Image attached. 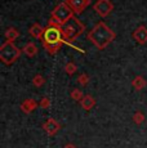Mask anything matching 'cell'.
<instances>
[{
  "label": "cell",
  "instance_id": "7c38bea8",
  "mask_svg": "<svg viewBox=\"0 0 147 148\" xmlns=\"http://www.w3.org/2000/svg\"><path fill=\"white\" fill-rule=\"evenodd\" d=\"M80 104H81V107H83V110L90 111L93 107L95 106V99L93 98L92 95L87 94V95H84V98L80 101Z\"/></svg>",
  "mask_w": 147,
  "mask_h": 148
},
{
  "label": "cell",
  "instance_id": "5bb4252c",
  "mask_svg": "<svg viewBox=\"0 0 147 148\" xmlns=\"http://www.w3.org/2000/svg\"><path fill=\"white\" fill-rule=\"evenodd\" d=\"M146 85H147V81L145 80V77L141 76V75L135 76V77L132 80V86L134 88L135 90H142Z\"/></svg>",
  "mask_w": 147,
  "mask_h": 148
},
{
  "label": "cell",
  "instance_id": "4fadbf2b",
  "mask_svg": "<svg viewBox=\"0 0 147 148\" xmlns=\"http://www.w3.org/2000/svg\"><path fill=\"white\" fill-rule=\"evenodd\" d=\"M38 45L35 44V42H27L26 45H25L23 48H22V52H23L25 54H26L27 57H31V58H32V57H35L36 54H38Z\"/></svg>",
  "mask_w": 147,
  "mask_h": 148
},
{
  "label": "cell",
  "instance_id": "6da1fadb",
  "mask_svg": "<svg viewBox=\"0 0 147 148\" xmlns=\"http://www.w3.org/2000/svg\"><path fill=\"white\" fill-rule=\"evenodd\" d=\"M88 40L94 45L97 49L102 50L107 48V45L115 40L116 34L111 30L103 21H100L93 26V28L88 32Z\"/></svg>",
  "mask_w": 147,
  "mask_h": 148
},
{
  "label": "cell",
  "instance_id": "277c9868",
  "mask_svg": "<svg viewBox=\"0 0 147 148\" xmlns=\"http://www.w3.org/2000/svg\"><path fill=\"white\" fill-rule=\"evenodd\" d=\"M21 56V49L13 41L5 40L0 47V61L7 66L13 64Z\"/></svg>",
  "mask_w": 147,
  "mask_h": 148
},
{
  "label": "cell",
  "instance_id": "9a60e30c",
  "mask_svg": "<svg viewBox=\"0 0 147 148\" xmlns=\"http://www.w3.org/2000/svg\"><path fill=\"white\" fill-rule=\"evenodd\" d=\"M4 36H5V39H7L8 41H13V42H14V40L19 36V32H18V30H17V28L9 27V28H7V30H5Z\"/></svg>",
  "mask_w": 147,
  "mask_h": 148
},
{
  "label": "cell",
  "instance_id": "5b68a950",
  "mask_svg": "<svg viewBox=\"0 0 147 148\" xmlns=\"http://www.w3.org/2000/svg\"><path fill=\"white\" fill-rule=\"evenodd\" d=\"M43 41V47H48V45H54V44H66L62 35V28L58 27H50L48 26L44 31V36L41 39Z\"/></svg>",
  "mask_w": 147,
  "mask_h": 148
},
{
  "label": "cell",
  "instance_id": "ba28073f",
  "mask_svg": "<svg viewBox=\"0 0 147 148\" xmlns=\"http://www.w3.org/2000/svg\"><path fill=\"white\" fill-rule=\"evenodd\" d=\"M43 129L47 132L48 135L53 136V135H56L59 132V129H61V125H59L58 121H56L54 119H48V120L43 124Z\"/></svg>",
  "mask_w": 147,
  "mask_h": 148
},
{
  "label": "cell",
  "instance_id": "ac0fdd59",
  "mask_svg": "<svg viewBox=\"0 0 147 148\" xmlns=\"http://www.w3.org/2000/svg\"><path fill=\"white\" fill-rule=\"evenodd\" d=\"M32 84L35 85L36 88H40V86H43V85L45 84V79L41 75H35L34 76V79H32Z\"/></svg>",
  "mask_w": 147,
  "mask_h": 148
},
{
  "label": "cell",
  "instance_id": "8fae6325",
  "mask_svg": "<svg viewBox=\"0 0 147 148\" xmlns=\"http://www.w3.org/2000/svg\"><path fill=\"white\" fill-rule=\"evenodd\" d=\"M36 107H38V103H36L34 99H25L23 102L21 103V110L23 111L25 113H31L34 110H36Z\"/></svg>",
  "mask_w": 147,
  "mask_h": 148
},
{
  "label": "cell",
  "instance_id": "7a4b0ae2",
  "mask_svg": "<svg viewBox=\"0 0 147 148\" xmlns=\"http://www.w3.org/2000/svg\"><path fill=\"white\" fill-rule=\"evenodd\" d=\"M74 14H75L74 10L67 5L66 1L59 3L57 7L52 10V13H50V18H49V21H48V26L62 28L67 22L71 21L74 17H75Z\"/></svg>",
  "mask_w": 147,
  "mask_h": 148
},
{
  "label": "cell",
  "instance_id": "44dd1931",
  "mask_svg": "<svg viewBox=\"0 0 147 148\" xmlns=\"http://www.w3.org/2000/svg\"><path fill=\"white\" fill-rule=\"evenodd\" d=\"M78 82L80 85H83V86H85V85L89 82V76L87 75V73H81V75H79V77H78Z\"/></svg>",
  "mask_w": 147,
  "mask_h": 148
},
{
  "label": "cell",
  "instance_id": "d6986e66",
  "mask_svg": "<svg viewBox=\"0 0 147 148\" xmlns=\"http://www.w3.org/2000/svg\"><path fill=\"white\" fill-rule=\"evenodd\" d=\"M133 121H134V124H142L143 121H145V115H143L141 111H138V112H135L134 115H133Z\"/></svg>",
  "mask_w": 147,
  "mask_h": 148
},
{
  "label": "cell",
  "instance_id": "2e32d148",
  "mask_svg": "<svg viewBox=\"0 0 147 148\" xmlns=\"http://www.w3.org/2000/svg\"><path fill=\"white\" fill-rule=\"evenodd\" d=\"M65 71H66L67 75L72 76L74 73L78 71V67H76V64L74 63V62H67V63L65 64Z\"/></svg>",
  "mask_w": 147,
  "mask_h": 148
},
{
  "label": "cell",
  "instance_id": "3957f363",
  "mask_svg": "<svg viewBox=\"0 0 147 148\" xmlns=\"http://www.w3.org/2000/svg\"><path fill=\"white\" fill-rule=\"evenodd\" d=\"M85 30L84 23H81L76 17H74L71 21H69L63 27H62V35L67 44H72V41H75L81 34Z\"/></svg>",
  "mask_w": 147,
  "mask_h": 148
},
{
  "label": "cell",
  "instance_id": "52a82bcc",
  "mask_svg": "<svg viewBox=\"0 0 147 148\" xmlns=\"http://www.w3.org/2000/svg\"><path fill=\"white\" fill-rule=\"evenodd\" d=\"M67 5L74 10L75 14H80L85 10L87 7H89L90 0H66Z\"/></svg>",
  "mask_w": 147,
  "mask_h": 148
},
{
  "label": "cell",
  "instance_id": "30bf717a",
  "mask_svg": "<svg viewBox=\"0 0 147 148\" xmlns=\"http://www.w3.org/2000/svg\"><path fill=\"white\" fill-rule=\"evenodd\" d=\"M44 31H45V28L41 26L40 23H38V22L32 23L30 26V28H29V34L32 36L34 39H38V40H41V39H43Z\"/></svg>",
  "mask_w": 147,
  "mask_h": 148
},
{
  "label": "cell",
  "instance_id": "e0dca14e",
  "mask_svg": "<svg viewBox=\"0 0 147 148\" xmlns=\"http://www.w3.org/2000/svg\"><path fill=\"white\" fill-rule=\"evenodd\" d=\"M71 98L74 99V101H76V102H80L81 99L84 98V94H83V92H81L80 89H72V92H71Z\"/></svg>",
  "mask_w": 147,
  "mask_h": 148
},
{
  "label": "cell",
  "instance_id": "ffe728a7",
  "mask_svg": "<svg viewBox=\"0 0 147 148\" xmlns=\"http://www.w3.org/2000/svg\"><path fill=\"white\" fill-rule=\"evenodd\" d=\"M62 45L63 44H54V45H48V47H45V49H47V52L49 54H56L58 52L59 49L62 48Z\"/></svg>",
  "mask_w": 147,
  "mask_h": 148
},
{
  "label": "cell",
  "instance_id": "9c48e42d",
  "mask_svg": "<svg viewBox=\"0 0 147 148\" xmlns=\"http://www.w3.org/2000/svg\"><path fill=\"white\" fill-rule=\"evenodd\" d=\"M133 39L138 44H146L147 42V27L146 26H138L132 34Z\"/></svg>",
  "mask_w": 147,
  "mask_h": 148
},
{
  "label": "cell",
  "instance_id": "7402d4cb",
  "mask_svg": "<svg viewBox=\"0 0 147 148\" xmlns=\"http://www.w3.org/2000/svg\"><path fill=\"white\" fill-rule=\"evenodd\" d=\"M39 104H40L41 108H48V107L50 106V101H49L48 98H43V99L40 101V103H39Z\"/></svg>",
  "mask_w": 147,
  "mask_h": 148
},
{
  "label": "cell",
  "instance_id": "8992f818",
  "mask_svg": "<svg viewBox=\"0 0 147 148\" xmlns=\"http://www.w3.org/2000/svg\"><path fill=\"white\" fill-rule=\"evenodd\" d=\"M93 9L95 10V13L98 14L100 17H107L110 13L112 12L114 9V4H112L111 0H97L93 5Z\"/></svg>",
  "mask_w": 147,
  "mask_h": 148
},
{
  "label": "cell",
  "instance_id": "603a6c76",
  "mask_svg": "<svg viewBox=\"0 0 147 148\" xmlns=\"http://www.w3.org/2000/svg\"><path fill=\"white\" fill-rule=\"evenodd\" d=\"M63 148H76V146H75V144H72V143H67Z\"/></svg>",
  "mask_w": 147,
  "mask_h": 148
}]
</instances>
